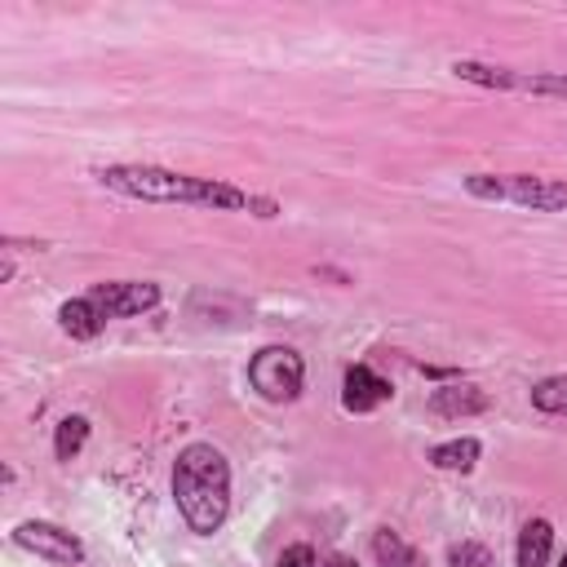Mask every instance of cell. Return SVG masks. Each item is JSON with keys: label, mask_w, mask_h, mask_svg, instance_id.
<instances>
[{"label": "cell", "mask_w": 567, "mask_h": 567, "mask_svg": "<svg viewBox=\"0 0 567 567\" xmlns=\"http://www.w3.org/2000/svg\"><path fill=\"white\" fill-rule=\"evenodd\" d=\"M430 408H434L439 416H474V412L487 408V394H483L478 385H439V390L430 394Z\"/></svg>", "instance_id": "30bf717a"}, {"label": "cell", "mask_w": 567, "mask_h": 567, "mask_svg": "<svg viewBox=\"0 0 567 567\" xmlns=\"http://www.w3.org/2000/svg\"><path fill=\"white\" fill-rule=\"evenodd\" d=\"M319 567H354V558H346V554H328Z\"/></svg>", "instance_id": "ac0fdd59"}, {"label": "cell", "mask_w": 567, "mask_h": 567, "mask_svg": "<svg viewBox=\"0 0 567 567\" xmlns=\"http://www.w3.org/2000/svg\"><path fill=\"white\" fill-rule=\"evenodd\" d=\"M465 190L496 204H518L536 213H567V182L563 177H532V173H470Z\"/></svg>", "instance_id": "3957f363"}, {"label": "cell", "mask_w": 567, "mask_h": 567, "mask_svg": "<svg viewBox=\"0 0 567 567\" xmlns=\"http://www.w3.org/2000/svg\"><path fill=\"white\" fill-rule=\"evenodd\" d=\"M13 540H18L22 549H31L35 558H49V563H58V567L84 563V545H80L71 532H62V527H53V523H40V518L18 523Z\"/></svg>", "instance_id": "8992f818"}, {"label": "cell", "mask_w": 567, "mask_h": 567, "mask_svg": "<svg viewBox=\"0 0 567 567\" xmlns=\"http://www.w3.org/2000/svg\"><path fill=\"white\" fill-rule=\"evenodd\" d=\"M532 403L549 416H567V377H545L532 385Z\"/></svg>", "instance_id": "5bb4252c"}, {"label": "cell", "mask_w": 567, "mask_h": 567, "mask_svg": "<svg viewBox=\"0 0 567 567\" xmlns=\"http://www.w3.org/2000/svg\"><path fill=\"white\" fill-rule=\"evenodd\" d=\"M558 567H567V554H563V563H558Z\"/></svg>", "instance_id": "d6986e66"}, {"label": "cell", "mask_w": 567, "mask_h": 567, "mask_svg": "<svg viewBox=\"0 0 567 567\" xmlns=\"http://www.w3.org/2000/svg\"><path fill=\"white\" fill-rule=\"evenodd\" d=\"M478 456H483V443H478L474 434L447 439V443L430 447V465H434V470H456V474H470V470L478 465Z\"/></svg>", "instance_id": "8fae6325"}, {"label": "cell", "mask_w": 567, "mask_h": 567, "mask_svg": "<svg viewBox=\"0 0 567 567\" xmlns=\"http://www.w3.org/2000/svg\"><path fill=\"white\" fill-rule=\"evenodd\" d=\"M173 501L190 532L213 536L230 514V465L213 443H190L173 461Z\"/></svg>", "instance_id": "7a4b0ae2"}, {"label": "cell", "mask_w": 567, "mask_h": 567, "mask_svg": "<svg viewBox=\"0 0 567 567\" xmlns=\"http://www.w3.org/2000/svg\"><path fill=\"white\" fill-rule=\"evenodd\" d=\"M84 439H89V421H84V416H66V421L58 425V439H53L58 461H71V456L84 447Z\"/></svg>", "instance_id": "9a60e30c"}, {"label": "cell", "mask_w": 567, "mask_h": 567, "mask_svg": "<svg viewBox=\"0 0 567 567\" xmlns=\"http://www.w3.org/2000/svg\"><path fill=\"white\" fill-rule=\"evenodd\" d=\"M372 558H377V567H421L416 549L399 532H390V527L372 532Z\"/></svg>", "instance_id": "4fadbf2b"}, {"label": "cell", "mask_w": 567, "mask_h": 567, "mask_svg": "<svg viewBox=\"0 0 567 567\" xmlns=\"http://www.w3.org/2000/svg\"><path fill=\"white\" fill-rule=\"evenodd\" d=\"M447 567H492V554L478 540H461L447 549Z\"/></svg>", "instance_id": "2e32d148"}, {"label": "cell", "mask_w": 567, "mask_h": 567, "mask_svg": "<svg viewBox=\"0 0 567 567\" xmlns=\"http://www.w3.org/2000/svg\"><path fill=\"white\" fill-rule=\"evenodd\" d=\"M97 182L115 195L146 199V204H204V208H257V217H275V199H257L230 182L213 177H190L155 164H111L97 168Z\"/></svg>", "instance_id": "6da1fadb"}, {"label": "cell", "mask_w": 567, "mask_h": 567, "mask_svg": "<svg viewBox=\"0 0 567 567\" xmlns=\"http://www.w3.org/2000/svg\"><path fill=\"white\" fill-rule=\"evenodd\" d=\"M58 323H62V332L66 337H75V341H89V337H97L102 332V315H97V306L89 301V297H71V301H62L58 306Z\"/></svg>", "instance_id": "9c48e42d"}, {"label": "cell", "mask_w": 567, "mask_h": 567, "mask_svg": "<svg viewBox=\"0 0 567 567\" xmlns=\"http://www.w3.org/2000/svg\"><path fill=\"white\" fill-rule=\"evenodd\" d=\"M390 394H394V385H390L385 377H377L368 363H350V368H346L341 403H346L350 412H372V408H381Z\"/></svg>", "instance_id": "ba28073f"}, {"label": "cell", "mask_w": 567, "mask_h": 567, "mask_svg": "<svg viewBox=\"0 0 567 567\" xmlns=\"http://www.w3.org/2000/svg\"><path fill=\"white\" fill-rule=\"evenodd\" d=\"M248 381H252V390H257L261 399H270V403H292V399L301 394L306 363H301V354L288 350V346H266V350L252 354Z\"/></svg>", "instance_id": "277c9868"}, {"label": "cell", "mask_w": 567, "mask_h": 567, "mask_svg": "<svg viewBox=\"0 0 567 567\" xmlns=\"http://www.w3.org/2000/svg\"><path fill=\"white\" fill-rule=\"evenodd\" d=\"M549 549H554V527H549L545 518L523 523V532H518V549H514L518 567H545V563H549Z\"/></svg>", "instance_id": "7c38bea8"}, {"label": "cell", "mask_w": 567, "mask_h": 567, "mask_svg": "<svg viewBox=\"0 0 567 567\" xmlns=\"http://www.w3.org/2000/svg\"><path fill=\"white\" fill-rule=\"evenodd\" d=\"M452 71L461 80L487 84V89H518V93H558L567 97V75H518L505 66H478V62H452Z\"/></svg>", "instance_id": "52a82bcc"}, {"label": "cell", "mask_w": 567, "mask_h": 567, "mask_svg": "<svg viewBox=\"0 0 567 567\" xmlns=\"http://www.w3.org/2000/svg\"><path fill=\"white\" fill-rule=\"evenodd\" d=\"M275 567H319V563H315V549L310 545H288Z\"/></svg>", "instance_id": "e0dca14e"}, {"label": "cell", "mask_w": 567, "mask_h": 567, "mask_svg": "<svg viewBox=\"0 0 567 567\" xmlns=\"http://www.w3.org/2000/svg\"><path fill=\"white\" fill-rule=\"evenodd\" d=\"M102 319H128V315H142L159 301V288L146 284V279H115V284H93L84 292Z\"/></svg>", "instance_id": "5b68a950"}]
</instances>
